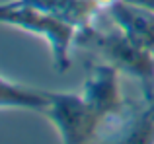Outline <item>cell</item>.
<instances>
[{"instance_id":"cell-6","label":"cell","mask_w":154,"mask_h":144,"mask_svg":"<svg viewBox=\"0 0 154 144\" xmlns=\"http://www.w3.org/2000/svg\"><path fill=\"white\" fill-rule=\"evenodd\" d=\"M51 95H53V92L22 86V84H16L12 80H6L0 76V107L35 109L43 113L51 101Z\"/></svg>"},{"instance_id":"cell-7","label":"cell","mask_w":154,"mask_h":144,"mask_svg":"<svg viewBox=\"0 0 154 144\" xmlns=\"http://www.w3.org/2000/svg\"><path fill=\"white\" fill-rule=\"evenodd\" d=\"M115 144H154V105L127 121Z\"/></svg>"},{"instance_id":"cell-4","label":"cell","mask_w":154,"mask_h":144,"mask_svg":"<svg viewBox=\"0 0 154 144\" xmlns=\"http://www.w3.org/2000/svg\"><path fill=\"white\" fill-rule=\"evenodd\" d=\"M86 103L100 115V119L119 117L123 113V98L119 86V70L115 66L96 64L92 66L84 82V90L80 92Z\"/></svg>"},{"instance_id":"cell-8","label":"cell","mask_w":154,"mask_h":144,"mask_svg":"<svg viewBox=\"0 0 154 144\" xmlns=\"http://www.w3.org/2000/svg\"><path fill=\"white\" fill-rule=\"evenodd\" d=\"M129 2L140 4V6H144V8H150V10L154 12V0H129Z\"/></svg>"},{"instance_id":"cell-1","label":"cell","mask_w":154,"mask_h":144,"mask_svg":"<svg viewBox=\"0 0 154 144\" xmlns=\"http://www.w3.org/2000/svg\"><path fill=\"white\" fill-rule=\"evenodd\" d=\"M80 45L96 51L103 62L115 66L119 72H127L144 84L146 94L154 88V53L143 49L135 41L127 37L121 29L113 26V29H96L94 26H86L80 29Z\"/></svg>"},{"instance_id":"cell-2","label":"cell","mask_w":154,"mask_h":144,"mask_svg":"<svg viewBox=\"0 0 154 144\" xmlns=\"http://www.w3.org/2000/svg\"><path fill=\"white\" fill-rule=\"evenodd\" d=\"M0 23L20 27L31 35L43 37L51 47L53 61L59 70H66L70 62V47L76 39V27L53 18L22 0H8L0 4Z\"/></svg>"},{"instance_id":"cell-5","label":"cell","mask_w":154,"mask_h":144,"mask_svg":"<svg viewBox=\"0 0 154 144\" xmlns=\"http://www.w3.org/2000/svg\"><path fill=\"white\" fill-rule=\"evenodd\" d=\"M111 23L131 41L154 53V12L129 0H113L107 8Z\"/></svg>"},{"instance_id":"cell-3","label":"cell","mask_w":154,"mask_h":144,"mask_svg":"<svg viewBox=\"0 0 154 144\" xmlns=\"http://www.w3.org/2000/svg\"><path fill=\"white\" fill-rule=\"evenodd\" d=\"M43 113L55 125L63 144H88L103 123L82 95L70 92H53Z\"/></svg>"}]
</instances>
